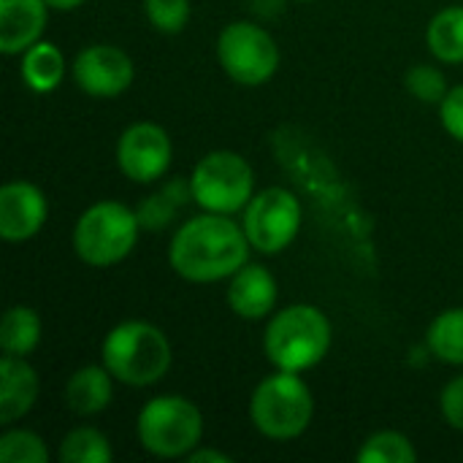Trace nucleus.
Returning a JSON list of instances; mask_svg holds the SVG:
<instances>
[{"mask_svg":"<svg viewBox=\"0 0 463 463\" xmlns=\"http://www.w3.org/2000/svg\"><path fill=\"white\" fill-rule=\"evenodd\" d=\"M250 239L231 214L203 212L174 233L168 244L171 269L198 285L220 282L233 277L250 260Z\"/></svg>","mask_w":463,"mask_h":463,"instance_id":"nucleus-1","label":"nucleus"},{"mask_svg":"<svg viewBox=\"0 0 463 463\" xmlns=\"http://www.w3.org/2000/svg\"><path fill=\"white\" fill-rule=\"evenodd\" d=\"M100 361L117 383L149 388L168 374L174 350L157 326L146 320H125L106 334Z\"/></svg>","mask_w":463,"mask_h":463,"instance_id":"nucleus-2","label":"nucleus"},{"mask_svg":"<svg viewBox=\"0 0 463 463\" xmlns=\"http://www.w3.org/2000/svg\"><path fill=\"white\" fill-rule=\"evenodd\" d=\"M331 320L312 304H293L277 312L263 334L269 361L282 372H309L331 350Z\"/></svg>","mask_w":463,"mask_h":463,"instance_id":"nucleus-3","label":"nucleus"},{"mask_svg":"<svg viewBox=\"0 0 463 463\" xmlns=\"http://www.w3.org/2000/svg\"><path fill=\"white\" fill-rule=\"evenodd\" d=\"M315 418V399L309 385L296 372L277 369L260 380L250 399L252 426L274 442L298 439Z\"/></svg>","mask_w":463,"mask_h":463,"instance_id":"nucleus-4","label":"nucleus"},{"mask_svg":"<svg viewBox=\"0 0 463 463\" xmlns=\"http://www.w3.org/2000/svg\"><path fill=\"white\" fill-rule=\"evenodd\" d=\"M141 233L138 214L119 201H98L87 206L73 225V250L81 263L109 269L122 263Z\"/></svg>","mask_w":463,"mask_h":463,"instance_id":"nucleus-5","label":"nucleus"},{"mask_svg":"<svg viewBox=\"0 0 463 463\" xmlns=\"http://www.w3.org/2000/svg\"><path fill=\"white\" fill-rule=\"evenodd\" d=\"M136 434L149 456L187 458L201 445L203 415L184 396H157L141 407Z\"/></svg>","mask_w":463,"mask_h":463,"instance_id":"nucleus-6","label":"nucleus"},{"mask_svg":"<svg viewBox=\"0 0 463 463\" xmlns=\"http://www.w3.org/2000/svg\"><path fill=\"white\" fill-rule=\"evenodd\" d=\"M190 187L193 201L203 212L236 214L244 212L255 195V171L239 152L214 149L195 163Z\"/></svg>","mask_w":463,"mask_h":463,"instance_id":"nucleus-7","label":"nucleus"},{"mask_svg":"<svg viewBox=\"0 0 463 463\" xmlns=\"http://www.w3.org/2000/svg\"><path fill=\"white\" fill-rule=\"evenodd\" d=\"M217 60L233 81L244 87H260L274 79L282 54L277 41L260 24L231 22L217 38Z\"/></svg>","mask_w":463,"mask_h":463,"instance_id":"nucleus-8","label":"nucleus"},{"mask_svg":"<svg viewBox=\"0 0 463 463\" xmlns=\"http://www.w3.org/2000/svg\"><path fill=\"white\" fill-rule=\"evenodd\" d=\"M304 209L288 187H266L252 195L244 209L241 228L250 247L263 255H277L290 247L301 231Z\"/></svg>","mask_w":463,"mask_h":463,"instance_id":"nucleus-9","label":"nucleus"},{"mask_svg":"<svg viewBox=\"0 0 463 463\" xmlns=\"http://www.w3.org/2000/svg\"><path fill=\"white\" fill-rule=\"evenodd\" d=\"M174 157V144L165 128L157 122H136L122 130L117 141V165L119 171L138 184L157 182Z\"/></svg>","mask_w":463,"mask_h":463,"instance_id":"nucleus-10","label":"nucleus"},{"mask_svg":"<svg viewBox=\"0 0 463 463\" xmlns=\"http://www.w3.org/2000/svg\"><path fill=\"white\" fill-rule=\"evenodd\" d=\"M136 79L130 54L111 43L84 46L73 60V81L90 98H119Z\"/></svg>","mask_w":463,"mask_h":463,"instance_id":"nucleus-11","label":"nucleus"},{"mask_svg":"<svg viewBox=\"0 0 463 463\" xmlns=\"http://www.w3.org/2000/svg\"><path fill=\"white\" fill-rule=\"evenodd\" d=\"M49 217V201L43 190L27 179H14L0 187V239L27 241L33 239Z\"/></svg>","mask_w":463,"mask_h":463,"instance_id":"nucleus-12","label":"nucleus"},{"mask_svg":"<svg viewBox=\"0 0 463 463\" xmlns=\"http://www.w3.org/2000/svg\"><path fill=\"white\" fill-rule=\"evenodd\" d=\"M277 279L258 263H244L228 285V307L241 320H263L277 307Z\"/></svg>","mask_w":463,"mask_h":463,"instance_id":"nucleus-13","label":"nucleus"},{"mask_svg":"<svg viewBox=\"0 0 463 463\" xmlns=\"http://www.w3.org/2000/svg\"><path fill=\"white\" fill-rule=\"evenodd\" d=\"M49 19L46 0H0V52L5 57L41 41Z\"/></svg>","mask_w":463,"mask_h":463,"instance_id":"nucleus-14","label":"nucleus"},{"mask_svg":"<svg viewBox=\"0 0 463 463\" xmlns=\"http://www.w3.org/2000/svg\"><path fill=\"white\" fill-rule=\"evenodd\" d=\"M41 391V380L35 369L19 355L0 358V426H11L22 420Z\"/></svg>","mask_w":463,"mask_h":463,"instance_id":"nucleus-15","label":"nucleus"},{"mask_svg":"<svg viewBox=\"0 0 463 463\" xmlns=\"http://www.w3.org/2000/svg\"><path fill=\"white\" fill-rule=\"evenodd\" d=\"M114 396V377L106 366H81L65 383V407L79 415H100Z\"/></svg>","mask_w":463,"mask_h":463,"instance_id":"nucleus-16","label":"nucleus"},{"mask_svg":"<svg viewBox=\"0 0 463 463\" xmlns=\"http://www.w3.org/2000/svg\"><path fill=\"white\" fill-rule=\"evenodd\" d=\"M22 79L33 92H52L65 79V57L49 41H35L22 52Z\"/></svg>","mask_w":463,"mask_h":463,"instance_id":"nucleus-17","label":"nucleus"},{"mask_svg":"<svg viewBox=\"0 0 463 463\" xmlns=\"http://www.w3.org/2000/svg\"><path fill=\"white\" fill-rule=\"evenodd\" d=\"M187 201H193L190 179H182V176L171 179L155 195L144 198L141 206L136 209L138 222H141V231H163L179 214V209L187 206Z\"/></svg>","mask_w":463,"mask_h":463,"instance_id":"nucleus-18","label":"nucleus"},{"mask_svg":"<svg viewBox=\"0 0 463 463\" xmlns=\"http://www.w3.org/2000/svg\"><path fill=\"white\" fill-rule=\"evenodd\" d=\"M426 46L439 62H463V5H448L431 16L426 27Z\"/></svg>","mask_w":463,"mask_h":463,"instance_id":"nucleus-19","label":"nucleus"},{"mask_svg":"<svg viewBox=\"0 0 463 463\" xmlns=\"http://www.w3.org/2000/svg\"><path fill=\"white\" fill-rule=\"evenodd\" d=\"M426 350L450 366H463V307L445 309L426 331Z\"/></svg>","mask_w":463,"mask_h":463,"instance_id":"nucleus-20","label":"nucleus"},{"mask_svg":"<svg viewBox=\"0 0 463 463\" xmlns=\"http://www.w3.org/2000/svg\"><path fill=\"white\" fill-rule=\"evenodd\" d=\"M41 317L30 307H11L0 323V347L8 355H30L41 342Z\"/></svg>","mask_w":463,"mask_h":463,"instance_id":"nucleus-21","label":"nucleus"},{"mask_svg":"<svg viewBox=\"0 0 463 463\" xmlns=\"http://www.w3.org/2000/svg\"><path fill=\"white\" fill-rule=\"evenodd\" d=\"M57 458L62 463H109L114 458V450L103 431L92 426H79L65 434Z\"/></svg>","mask_w":463,"mask_h":463,"instance_id":"nucleus-22","label":"nucleus"},{"mask_svg":"<svg viewBox=\"0 0 463 463\" xmlns=\"http://www.w3.org/2000/svg\"><path fill=\"white\" fill-rule=\"evenodd\" d=\"M355 458L358 463H415L418 450L402 431H377L361 445Z\"/></svg>","mask_w":463,"mask_h":463,"instance_id":"nucleus-23","label":"nucleus"},{"mask_svg":"<svg viewBox=\"0 0 463 463\" xmlns=\"http://www.w3.org/2000/svg\"><path fill=\"white\" fill-rule=\"evenodd\" d=\"M0 461L3 463H46L49 448L35 431L11 429L0 437Z\"/></svg>","mask_w":463,"mask_h":463,"instance_id":"nucleus-24","label":"nucleus"},{"mask_svg":"<svg viewBox=\"0 0 463 463\" xmlns=\"http://www.w3.org/2000/svg\"><path fill=\"white\" fill-rule=\"evenodd\" d=\"M190 0H144V14L149 24L165 35H176L190 22Z\"/></svg>","mask_w":463,"mask_h":463,"instance_id":"nucleus-25","label":"nucleus"},{"mask_svg":"<svg viewBox=\"0 0 463 463\" xmlns=\"http://www.w3.org/2000/svg\"><path fill=\"white\" fill-rule=\"evenodd\" d=\"M404 84L423 103H442L445 95L450 92L445 73L439 68H434V65H415V68H410Z\"/></svg>","mask_w":463,"mask_h":463,"instance_id":"nucleus-26","label":"nucleus"},{"mask_svg":"<svg viewBox=\"0 0 463 463\" xmlns=\"http://www.w3.org/2000/svg\"><path fill=\"white\" fill-rule=\"evenodd\" d=\"M439 119L442 128L463 144V84L450 87V92L445 95V100L439 103Z\"/></svg>","mask_w":463,"mask_h":463,"instance_id":"nucleus-27","label":"nucleus"},{"mask_svg":"<svg viewBox=\"0 0 463 463\" xmlns=\"http://www.w3.org/2000/svg\"><path fill=\"white\" fill-rule=\"evenodd\" d=\"M439 407H442V418L448 420V426L463 431V374L445 385L439 396Z\"/></svg>","mask_w":463,"mask_h":463,"instance_id":"nucleus-28","label":"nucleus"},{"mask_svg":"<svg viewBox=\"0 0 463 463\" xmlns=\"http://www.w3.org/2000/svg\"><path fill=\"white\" fill-rule=\"evenodd\" d=\"M190 463H231L233 458L222 450H214V448H195L190 456H187Z\"/></svg>","mask_w":463,"mask_h":463,"instance_id":"nucleus-29","label":"nucleus"},{"mask_svg":"<svg viewBox=\"0 0 463 463\" xmlns=\"http://www.w3.org/2000/svg\"><path fill=\"white\" fill-rule=\"evenodd\" d=\"M49 3V8H54V11H73V8H79L81 3H87V0H46Z\"/></svg>","mask_w":463,"mask_h":463,"instance_id":"nucleus-30","label":"nucleus"},{"mask_svg":"<svg viewBox=\"0 0 463 463\" xmlns=\"http://www.w3.org/2000/svg\"><path fill=\"white\" fill-rule=\"evenodd\" d=\"M304 3H309V0H304Z\"/></svg>","mask_w":463,"mask_h":463,"instance_id":"nucleus-31","label":"nucleus"}]
</instances>
